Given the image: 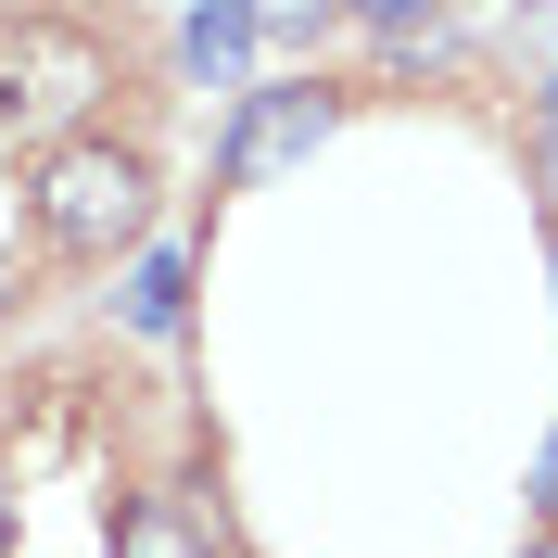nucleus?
I'll return each mask as SVG.
<instances>
[{"mask_svg": "<svg viewBox=\"0 0 558 558\" xmlns=\"http://www.w3.org/2000/svg\"><path fill=\"white\" fill-rule=\"evenodd\" d=\"M355 26H368V51H381V64H445V51H457V13H407V0L355 13Z\"/></svg>", "mask_w": 558, "mask_h": 558, "instance_id": "nucleus-7", "label": "nucleus"}, {"mask_svg": "<svg viewBox=\"0 0 558 558\" xmlns=\"http://www.w3.org/2000/svg\"><path fill=\"white\" fill-rule=\"evenodd\" d=\"M26 216L51 254H114L128 229H153V153L140 140H51L26 178Z\"/></svg>", "mask_w": 558, "mask_h": 558, "instance_id": "nucleus-1", "label": "nucleus"}, {"mask_svg": "<svg viewBox=\"0 0 558 558\" xmlns=\"http://www.w3.org/2000/svg\"><path fill=\"white\" fill-rule=\"evenodd\" d=\"M0 558H13V483H0Z\"/></svg>", "mask_w": 558, "mask_h": 558, "instance_id": "nucleus-8", "label": "nucleus"}, {"mask_svg": "<svg viewBox=\"0 0 558 558\" xmlns=\"http://www.w3.org/2000/svg\"><path fill=\"white\" fill-rule=\"evenodd\" d=\"M178 64L204 76V89H229V76L254 64V13H242V0H204V13H178Z\"/></svg>", "mask_w": 558, "mask_h": 558, "instance_id": "nucleus-4", "label": "nucleus"}, {"mask_svg": "<svg viewBox=\"0 0 558 558\" xmlns=\"http://www.w3.org/2000/svg\"><path fill=\"white\" fill-rule=\"evenodd\" d=\"M546 114H558V89H546Z\"/></svg>", "mask_w": 558, "mask_h": 558, "instance_id": "nucleus-10", "label": "nucleus"}, {"mask_svg": "<svg viewBox=\"0 0 558 558\" xmlns=\"http://www.w3.org/2000/svg\"><path fill=\"white\" fill-rule=\"evenodd\" d=\"M533 495H546V508H558V445H546V483H533Z\"/></svg>", "mask_w": 558, "mask_h": 558, "instance_id": "nucleus-9", "label": "nucleus"}, {"mask_svg": "<svg viewBox=\"0 0 558 558\" xmlns=\"http://www.w3.org/2000/svg\"><path fill=\"white\" fill-rule=\"evenodd\" d=\"M114 558H216V546H204V521L178 495H128L114 508Z\"/></svg>", "mask_w": 558, "mask_h": 558, "instance_id": "nucleus-5", "label": "nucleus"}, {"mask_svg": "<svg viewBox=\"0 0 558 558\" xmlns=\"http://www.w3.org/2000/svg\"><path fill=\"white\" fill-rule=\"evenodd\" d=\"M102 89H114V64L89 26H51V13L0 26V140H64Z\"/></svg>", "mask_w": 558, "mask_h": 558, "instance_id": "nucleus-2", "label": "nucleus"}, {"mask_svg": "<svg viewBox=\"0 0 558 558\" xmlns=\"http://www.w3.org/2000/svg\"><path fill=\"white\" fill-rule=\"evenodd\" d=\"M343 128V89H317V76H279V89H242V114L216 128V178L229 191H267L317 153V140Z\"/></svg>", "mask_w": 558, "mask_h": 558, "instance_id": "nucleus-3", "label": "nucleus"}, {"mask_svg": "<svg viewBox=\"0 0 558 558\" xmlns=\"http://www.w3.org/2000/svg\"><path fill=\"white\" fill-rule=\"evenodd\" d=\"M114 305H128V330H153V343H166L178 317H191V254H140Z\"/></svg>", "mask_w": 558, "mask_h": 558, "instance_id": "nucleus-6", "label": "nucleus"}]
</instances>
